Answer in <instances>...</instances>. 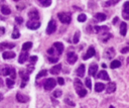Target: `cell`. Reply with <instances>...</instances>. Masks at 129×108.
Listing matches in <instances>:
<instances>
[{
    "label": "cell",
    "instance_id": "8992f818",
    "mask_svg": "<svg viewBox=\"0 0 129 108\" xmlns=\"http://www.w3.org/2000/svg\"><path fill=\"white\" fill-rule=\"evenodd\" d=\"M67 60L70 64H74L77 62V60H78V57H77V55L75 52H68L67 55Z\"/></svg>",
    "mask_w": 129,
    "mask_h": 108
},
{
    "label": "cell",
    "instance_id": "30bf717a",
    "mask_svg": "<svg viewBox=\"0 0 129 108\" xmlns=\"http://www.w3.org/2000/svg\"><path fill=\"white\" fill-rule=\"evenodd\" d=\"M104 56L106 57V59H112V58L115 56V50H114V48H108V50H106Z\"/></svg>",
    "mask_w": 129,
    "mask_h": 108
},
{
    "label": "cell",
    "instance_id": "7bdbcfd3",
    "mask_svg": "<svg viewBox=\"0 0 129 108\" xmlns=\"http://www.w3.org/2000/svg\"><path fill=\"white\" fill-rule=\"evenodd\" d=\"M9 75H11L12 79H14V78H15V71H14V69H12V68H11V71H10V74H9Z\"/></svg>",
    "mask_w": 129,
    "mask_h": 108
},
{
    "label": "cell",
    "instance_id": "2e32d148",
    "mask_svg": "<svg viewBox=\"0 0 129 108\" xmlns=\"http://www.w3.org/2000/svg\"><path fill=\"white\" fill-rule=\"evenodd\" d=\"M97 70H98V66H97L96 64L91 65V67L89 68V75L95 77V76H96V73H97Z\"/></svg>",
    "mask_w": 129,
    "mask_h": 108
},
{
    "label": "cell",
    "instance_id": "d6a6232c",
    "mask_svg": "<svg viewBox=\"0 0 129 108\" xmlns=\"http://www.w3.org/2000/svg\"><path fill=\"white\" fill-rule=\"evenodd\" d=\"M77 92H78V94H79L80 97H85L87 95V90H85V89H81V90L77 91Z\"/></svg>",
    "mask_w": 129,
    "mask_h": 108
},
{
    "label": "cell",
    "instance_id": "7a4b0ae2",
    "mask_svg": "<svg viewBox=\"0 0 129 108\" xmlns=\"http://www.w3.org/2000/svg\"><path fill=\"white\" fill-rule=\"evenodd\" d=\"M58 16H59V19L61 20V22H63V23H70L71 22L72 17H71V14L70 13L61 12V13H59Z\"/></svg>",
    "mask_w": 129,
    "mask_h": 108
},
{
    "label": "cell",
    "instance_id": "60d3db41",
    "mask_svg": "<svg viewBox=\"0 0 129 108\" xmlns=\"http://www.w3.org/2000/svg\"><path fill=\"white\" fill-rule=\"evenodd\" d=\"M15 21H16L18 24H21V23L23 22V19H22L21 17H16V18H15Z\"/></svg>",
    "mask_w": 129,
    "mask_h": 108
},
{
    "label": "cell",
    "instance_id": "6da1fadb",
    "mask_svg": "<svg viewBox=\"0 0 129 108\" xmlns=\"http://www.w3.org/2000/svg\"><path fill=\"white\" fill-rule=\"evenodd\" d=\"M56 84H57V81L53 78H48L46 79V81L44 82L43 86H44V89L45 90H51L56 87Z\"/></svg>",
    "mask_w": 129,
    "mask_h": 108
},
{
    "label": "cell",
    "instance_id": "e0dca14e",
    "mask_svg": "<svg viewBox=\"0 0 129 108\" xmlns=\"http://www.w3.org/2000/svg\"><path fill=\"white\" fill-rule=\"evenodd\" d=\"M129 2H125V4H124V9H123V17L125 18V19H128L129 18V10H128V8H129Z\"/></svg>",
    "mask_w": 129,
    "mask_h": 108
},
{
    "label": "cell",
    "instance_id": "8d00e7d4",
    "mask_svg": "<svg viewBox=\"0 0 129 108\" xmlns=\"http://www.w3.org/2000/svg\"><path fill=\"white\" fill-rule=\"evenodd\" d=\"M86 86H87L89 89H91V87H92V82H91L90 79H86Z\"/></svg>",
    "mask_w": 129,
    "mask_h": 108
},
{
    "label": "cell",
    "instance_id": "f546056e",
    "mask_svg": "<svg viewBox=\"0 0 129 108\" xmlns=\"http://www.w3.org/2000/svg\"><path fill=\"white\" fill-rule=\"evenodd\" d=\"M79 40H80V32H77L75 34V36H74V40H73V42H74L75 44H78V42H79Z\"/></svg>",
    "mask_w": 129,
    "mask_h": 108
},
{
    "label": "cell",
    "instance_id": "8fae6325",
    "mask_svg": "<svg viewBox=\"0 0 129 108\" xmlns=\"http://www.w3.org/2000/svg\"><path fill=\"white\" fill-rule=\"evenodd\" d=\"M54 48L57 50V52H58L59 55H62V52H63V50H64V46H63L62 42H55V44H54Z\"/></svg>",
    "mask_w": 129,
    "mask_h": 108
},
{
    "label": "cell",
    "instance_id": "277c9868",
    "mask_svg": "<svg viewBox=\"0 0 129 108\" xmlns=\"http://www.w3.org/2000/svg\"><path fill=\"white\" fill-rule=\"evenodd\" d=\"M28 17L31 21H37L39 19V14L36 9H32L28 12Z\"/></svg>",
    "mask_w": 129,
    "mask_h": 108
},
{
    "label": "cell",
    "instance_id": "b9f144b4",
    "mask_svg": "<svg viewBox=\"0 0 129 108\" xmlns=\"http://www.w3.org/2000/svg\"><path fill=\"white\" fill-rule=\"evenodd\" d=\"M58 83H59L60 85H64L65 81H64V79H63V78H58Z\"/></svg>",
    "mask_w": 129,
    "mask_h": 108
},
{
    "label": "cell",
    "instance_id": "cb8c5ba5",
    "mask_svg": "<svg viewBox=\"0 0 129 108\" xmlns=\"http://www.w3.org/2000/svg\"><path fill=\"white\" fill-rule=\"evenodd\" d=\"M105 89V85L102 84V83H97L96 86H95V90L96 92H102L103 90Z\"/></svg>",
    "mask_w": 129,
    "mask_h": 108
},
{
    "label": "cell",
    "instance_id": "c3c4849f",
    "mask_svg": "<svg viewBox=\"0 0 129 108\" xmlns=\"http://www.w3.org/2000/svg\"><path fill=\"white\" fill-rule=\"evenodd\" d=\"M117 20H118V18H117V17H115V18H114V21H113V23H114V24H115V23H116V21H117Z\"/></svg>",
    "mask_w": 129,
    "mask_h": 108
},
{
    "label": "cell",
    "instance_id": "f35d334b",
    "mask_svg": "<svg viewBox=\"0 0 129 108\" xmlns=\"http://www.w3.org/2000/svg\"><path fill=\"white\" fill-rule=\"evenodd\" d=\"M36 61H37V57H35V56H33V57H31V58L29 59V62H30L31 64H34Z\"/></svg>",
    "mask_w": 129,
    "mask_h": 108
},
{
    "label": "cell",
    "instance_id": "836d02e7",
    "mask_svg": "<svg viewBox=\"0 0 129 108\" xmlns=\"http://www.w3.org/2000/svg\"><path fill=\"white\" fill-rule=\"evenodd\" d=\"M86 19H87V16H86L85 14H80V15L78 16V20H79L80 22H84V21H86Z\"/></svg>",
    "mask_w": 129,
    "mask_h": 108
},
{
    "label": "cell",
    "instance_id": "f5cc1de1",
    "mask_svg": "<svg viewBox=\"0 0 129 108\" xmlns=\"http://www.w3.org/2000/svg\"><path fill=\"white\" fill-rule=\"evenodd\" d=\"M109 108H115V107H113V106H110V107H109Z\"/></svg>",
    "mask_w": 129,
    "mask_h": 108
},
{
    "label": "cell",
    "instance_id": "f6af8a7d",
    "mask_svg": "<svg viewBox=\"0 0 129 108\" xmlns=\"http://www.w3.org/2000/svg\"><path fill=\"white\" fill-rule=\"evenodd\" d=\"M128 50H129V48H128V46H126V48H122V50H121V52L125 54V52H128Z\"/></svg>",
    "mask_w": 129,
    "mask_h": 108
},
{
    "label": "cell",
    "instance_id": "ee69618b",
    "mask_svg": "<svg viewBox=\"0 0 129 108\" xmlns=\"http://www.w3.org/2000/svg\"><path fill=\"white\" fill-rule=\"evenodd\" d=\"M47 52L49 54V55H53V54L55 52V48H50L47 50Z\"/></svg>",
    "mask_w": 129,
    "mask_h": 108
},
{
    "label": "cell",
    "instance_id": "603a6c76",
    "mask_svg": "<svg viewBox=\"0 0 129 108\" xmlns=\"http://www.w3.org/2000/svg\"><path fill=\"white\" fill-rule=\"evenodd\" d=\"M95 18H96L97 20H99V21H104V20L107 18V16H106L104 13H97V14L95 15Z\"/></svg>",
    "mask_w": 129,
    "mask_h": 108
},
{
    "label": "cell",
    "instance_id": "816d5d0a",
    "mask_svg": "<svg viewBox=\"0 0 129 108\" xmlns=\"http://www.w3.org/2000/svg\"><path fill=\"white\" fill-rule=\"evenodd\" d=\"M2 86V81H1V79H0V87Z\"/></svg>",
    "mask_w": 129,
    "mask_h": 108
},
{
    "label": "cell",
    "instance_id": "1f68e13d",
    "mask_svg": "<svg viewBox=\"0 0 129 108\" xmlns=\"http://www.w3.org/2000/svg\"><path fill=\"white\" fill-rule=\"evenodd\" d=\"M6 85H7V87L12 88V86L14 85V80L13 79H7L6 80Z\"/></svg>",
    "mask_w": 129,
    "mask_h": 108
},
{
    "label": "cell",
    "instance_id": "4dcf8cb0",
    "mask_svg": "<svg viewBox=\"0 0 129 108\" xmlns=\"http://www.w3.org/2000/svg\"><path fill=\"white\" fill-rule=\"evenodd\" d=\"M121 66V63L119 61H113L111 63V68L112 69H116V68H119Z\"/></svg>",
    "mask_w": 129,
    "mask_h": 108
},
{
    "label": "cell",
    "instance_id": "5bb4252c",
    "mask_svg": "<svg viewBox=\"0 0 129 108\" xmlns=\"http://www.w3.org/2000/svg\"><path fill=\"white\" fill-rule=\"evenodd\" d=\"M27 59H28V54L27 52H22V54H20V56H19L18 62L20 64H24L25 62L27 61Z\"/></svg>",
    "mask_w": 129,
    "mask_h": 108
},
{
    "label": "cell",
    "instance_id": "d4e9b609",
    "mask_svg": "<svg viewBox=\"0 0 129 108\" xmlns=\"http://www.w3.org/2000/svg\"><path fill=\"white\" fill-rule=\"evenodd\" d=\"M28 75H29V73L26 71H20V76H21L22 80H24L25 82L28 81Z\"/></svg>",
    "mask_w": 129,
    "mask_h": 108
},
{
    "label": "cell",
    "instance_id": "f1b7e54d",
    "mask_svg": "<svg viewBox=\"0 0 129 108\" xmlns=\"http://www.w3.org/2000/svg\"><path fill=\"white\" fill-rule=\"evenodd\" d=\"M31 46H32V44H31L30 42H24V44H23V46H22V50H28Z\"/></svg>",
    "mask_w": 129,
    "mask_h": 108
},
{
    "label": "cell",
    "instance_id": "74e56055",
    "mask_svg": "<svg viewBox=\"0 0 129 108\" xmlns=\"http://www.w3.org/2000/svg\"><path fill=\"white\" fill-rule=\"evenodd\" d=\"M48 61H49L50 63H57V62L59 61V59H58V58H51V57H48Z\"/></svg>",
    "mask_w": 129,
    "mask_h": 108
},
{
    "label": "cell",
    "instance_id": "7c38bea8",
    "mask_svg": "<svg viewBox=\"0 0 129 108\" xmlns=\"http://www.w3.org/2000/svg\"><path fill=\"white\" fill-rule=\"evenodd\" d=\"M99 79H102V80H106V81H109L110 80V78H109V75H108V73L106 72V71H101L99 74H98V76H97Z\"/></svg>",
    "mask_w": 129,
    "mask_h": 108
},
{
    "label": "cell",
    "instance_id": "5b68a950",
    "mask_svg": "<svg viewBox=\"0 0 129 108\" xmlns=\"http://www.w3.org/2000/svg\"><path fill=\"white\" fill-rule=\"evenodd\" d=\"M26 26L29 30H37L39 26H40V22L39 21H28L26 23Z\"/></svg>",
    "mask_w": 129,
    "mask_h": 108
},
{
    "label": "cell",
    "instance_id": "7dc6e473",
    "mask_svg": "<svg viewBox=\"0 0 129 108\" xmlns=\"http://www.w3.org/2000/svg\"><path fill=\"white\" fill-rule=\"evenodd\" d=\"M4 34V28H0V34Z\"/></svg>",
    "mask_w": 129,
    "mask_h": 108
},
{
    "label": "cell",
    "instance_id": "681fc988",
    "mask_svg": "<svg viewBox=\"0 0 129 108\" xmlns=\"http://www.w3.org/2000/svg\"><path fill=\"white\" fill-rule=\"evenodd\" d=\"M2 99H3V95H2L1 93H0V101H1Z\"/></svg>",
    "mask_w": 129,
    "mask_h": 108
},
{
    "label": "cell",
    "instance_id": "4316f807",
    "mask_svg": "<svg viewBox=\"0 0 129 108\" xmlns=\"http://www.w3.org/2000/svg\"><path fill=\"white\" fill-rule=\"evenodd\" d=\"M38 2H39L42 6L47 7V6H49V5L51 4V0H38Z\"/></svg>",
    "mask_w": 129,
    "mask_h": 108
},
{
    "label": "cell",
    "instance_id": "bcb514c9",
    "mask_svg": "<svg viewBox=\"0 0 129 108\" xmlns=\"http://www.w3.org/2000/svg\"><path fill=\"white\" fill-rule=\"evenodd\" d=\"M67 102H68V104H70V105H72V106H74V105H75V103H74L73 101H70L69 99H67Z\"/></svg>",
    "mask_w": 129,
    "mask_h": 108
},
{
    "label": "cell",
    "instance_id": "ba28073f",
    "mask_svg": "<svg viewBox=\"0 0 129 108\" xmlns=\"http://www.w3.org/2000/svg\"><path fill=\"white\" fill-rule=\"evenodd\" d=\"M95 50H94V48H89V50H87V54L84 56V60H88V59H90V58H92V57H94V55H95Z\"/></svg>",
    "mask_w": 129,
    "mask_h": 108
},
{
    "label": "cell",
    "instance_id": "9c48e42d",
    "mask_svg": "<svg viewBox=\"0 0 129 108\" xmlns=\"http://www.w3.org/2000/svg\"><path fill=\"white\" fill-rule=\"evenodd\" d=\"M105 88H106L107 93H113L116 90V84L114 82H110L107 86H105Z\"/></svg>",
    "mask_w": 129,
    "mask_h": 108
},
{
    "label": "cell",
    "instance_id": "3957f363",
    "mask_svg": "<svg viewBox=\"0 0 129 108\" xmlns=\"http://www.w3.org/2000/svg\"><path fill=\"white\" fill-rule=\"evenodd\" d=\"M56 30H57V23H56V21H55L54 19H51V20L48 22V24H47L46 32H47L48 34H54V32H56Z\"/></svg>",
    "mask_w": 129,
    "mask_h": 108
},
{
    "label": "cell",
    "instance_id": "d6986e66",
    "mask_svg": "<svg viewBox=\"0 0 129 108\" xmlns=\"http://www.w3.org/2000/svg\"><path fill=\"white\" fill-rule=\"evenodd\" d=\"M15 57V54L13 52H5L3 54V59L5 60H10V59H13Z\"/></svg>",
    "mask_w": 129,
    "mask_h": 108
},
{
    "label": "cell",
    "instance_id": "7402d4cb",
    "mask_svg": "<svg viewBox=\"0 0 129 108\" xmlns=\"http://www.w3.org/2000/svg\"><path fill=\"white\" fill-rule=\"evenodd\" d=\"M75 87H76V90H77V91L83 89V84H82V82H81L80 79H76V80H75Z\"/></svg>",
    "mask_w": 129,
    "mask_h": 108
},
{
    "label": "cell",
    "instance_id": "484cf974",
    "mask_svg": "<svg viewBox=\"0 0 129 108\" xmlns=\"http://www.w3.org/2000/svg\"><path fill=\"white\" fill-rule=\"evenodd\" d=\"M1 12H2V14H4V15H9L10 13H11V10L9 9V7L8 6H2L1 7Z\"/></svg>",
    "mask_w": 129,
    "mask_h": 108
},
{
    "label": "cell",
    "instance_id": "e575fe53",
    "mask_svg": "<svg viewBox=\"0 0 129 108\" xmlns=\"http://www.w3.org/2000/svg\"><path fill=\"white\" fill-rule=\"evenodd\" d=\"M19 36H20V34H19V32L15 28L14 32H13V34H12V38H18Z\"/></svg>",
    "mask_w": 129,
    "mask_h": 108
},
{
    "label": "cell",
    "instance_id": "83f0119b",
    "mask_svg": "<svg viewBox=\"0 0 129 108\" xmlns=\"http://www.w3.org/2000/svg\"><path fill=\"white\" fill-rule=\"evenodd\" d=\"M119 1H120V0H109V1L105 2V6H107V7H109V6H113V5L117 4Z\"/></svg>",
    "mask_w": 129,
    "mask_h": 108
},
{
    "label": "cell",
    "instance_id": "4fadbf2b",
    "mask_svg": "<svg viewBox=\"0 0 129 108\" xmlns=\"http://www.w3.org/2000/svg\"><path fill=\"white\" fill-rule=\"evenodd\" d=\"M16 100H17L18 102H20V103H24V102L28 101V97H26L25 95H22V94H20V93H17V94H16Z\"/></svg>",
    "mask_w": 129,
    "mask_h": 108
},
{
    "label": "cell",
    "instance_id": "9a60e30c",
    "mask_svg": "<svg viewBox=\"0 0 129 108\" xmlns=\"http://www.w3.org/2000/svg\"><path fill=\"white\" fill-rule=\"evenodd\" d=\"M61 70H62V65L58 64V65H56L55 67H53V68L50 69V73L53 74V75H58L61 72Z\"/></svg>",
    "mask_w": 129,
    "mask_h": 108
},
{
    "label": "cell",
    "instance_id": "ac0fdd59",
    "mask_svg": "<svg viewBox=\"0 0 129 108\" xmlns=\"http://www.w3.org/2000/svg\"><path fill=\"white\" fill-rule=\"evenodd\" d=\"M14 44H9V42H2L0 44V50H3L4 48H14Z\"/></svg>",
    "mask_w": 129,
    "mask_h": 108
},
{
    "label": "cell",
    "instance_id": "ffe728a7",
    "mask_svg": "<svg viewBox=\"0 0 129 108\" xmlns=\"http://www.w3.org/2000/svg\"><path fill=\"white\" fill-rule=\"evenodd\" d=\"M126 32H127V24L126 22H122L121 23V26H120V34L121 36H126Z\"/></svg>",
    "mask_w": 129,
    "mask_h": 108
},
{
    "label": "cell",
    "instance_id": "f907efd6",
    "mask_svg": "<svg viewBox=\"0 0 129 108\" xmlns=\"http://www.w3.org/2000/svg\"><path fill=\"white\" fill-rule=\"evenodd\" d=\"M102 67H103V68H105V69H106V67H107V66H106V64H102Z\"/></svg>",
    "mask_w": 129,
    "mask_h": 108
},
{
    "label": "cell",
    "instance_id": "44dd1931",
    "mask_svg": "<svg viewBox=\"0 0 129 108\" xmlns=\"http://www.w3.org/2000/svg\"><path fill=\"white\" fill-rule=\"evenodd\" d=\"M77 75L79 77H83L85 75V66L84 65H81L78 69H77Z\"/></svg>",
    "mask_w": 129,
    "mask_h": 108
},
{
    "label": "cell",
    "instance_id": "db71d44e",
    "mask_svg": "<svg viewBox=\"0 0 129 108\" xmlns=\"http://www.w3.org/2000/svg\"><path fill=\"white\" fill-rule=\"evenodd\" d=\"M13 1H18V0H13Z\"/></svg>",
    "mask_w": 129,
    "mask_h": 108
},
{
    "label": "cell",
    "instance_id": "52a82bcc",
    "mask_svg": "<svg viewBox=\"0 0 129 108\" xmlns=\"http://www.w3.org/2000/svg\"><path fill=\"white\" fill-rule=\"evenodd\" d=\"M10 71H11V68L8 67V66H2L0 68V75L1 76H8L10 74Z\"/></svg>",
    "mask_w": 129,
    "mask_h": 108
},
{
    "label": "cell",
    "instance_id": "ab89813d",
    "mask_svg": "<svg viewBox=\"0 0 129 108\" xmlns=\"http://www.w3.org/2000/svg\"><path fill=\"white\" fill-rule=\"evenodd\" d=\"M61 95H62V91H61V90H57V91L54 93V96H55V97H61Z\"/></svg>",
    "mask_w": 129,
    "mask_h": 108
},
{
    "label": "cell",
    "instance_id": "d590c367",
    "mask_svg": "<svg viewBox=\"0 0 129 108\" xmlns=\"http://www.w3.org/2000/svg\"><path fill=\"white\" fill-rule=\"evenodd\" d=\"M47 74V71H45V70H43V71H41V72H39L38 74H37V76H36V78L37 79H39V78H41V77H43V76H45Z\"/></svg>",
    "mask_w": 129,
    "mask_h": 108
}]
</instances>
